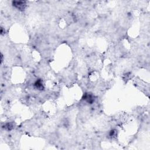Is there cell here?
Returning a JSON list of instances; mask_svg holds the SVG:
<instances>
[{
  "mask_svg": "<svg viewBox=\"0 0 150 150\" xmlns=\"http://www.w3.org/2000/svg\"><path fill=\"white\" fill-rule=\"evenodd\" d=\"M35 86L36 87H37V89H38L39 90H41L43 88V83H42V82L41 80H37V81L36 82V83H35Z\"/></svg>",
  "mask_w": 150,
  "mask_h": 150,
  "instance_id": "2",
  "label": "cell"
},
{
  "mask_svg": "<svg viewBox=\"0 0 150 150\" xmlns=\"http://www.w3.org/2000/svg\"><path fill=\"white\" fill-rule=\"evenodd\" d=\"M14 6L20 9V10H24L26 7V2L25 1H14Z\"/></svg>",
  "mask_w": 150,
  "mask_h": 150,
  "instance_id": "1",
  "label": "cell"
}]
</instances>
